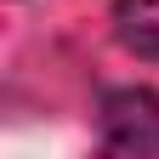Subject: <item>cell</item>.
<instances>
[{
  "label": "cell",
  "mask_w": 159,
  "mask_h": 159,
  "mask_svg": "<svg viewBox=\"0 0 159 159\" xmlns=\"http://www.w3.org/2000/svg\"><path fill=\"white\" fill-rule=\"evenodd\" d=\"M102 142L114 153H159V97L153 91H108L102 102Z\"/></svg>",
  "instance_id": "1"
},
{
  "label": "cell",
  "mask_w": 159,
  "mask_h": 159,
  "mask_svg": "<svg viewBox=\"0 0 159 159\" xmlns=\"http://www.w3.org/2000/svg\"><path fill=\"white\" fill-rule=\"evenodd\" d=\"M114 40L125 51L159 63V0H119L114 6Z\"/></svg>",
  "instance_id": "2"
}]
</instances>
